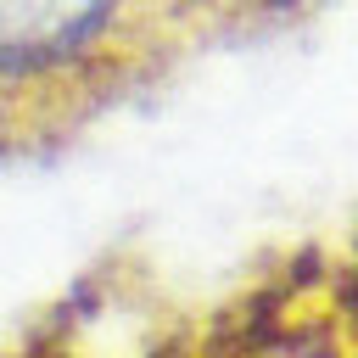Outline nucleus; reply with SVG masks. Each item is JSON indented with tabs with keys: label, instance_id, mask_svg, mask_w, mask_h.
<instances>
[{
	"label": "nucleus",
	"instance_id": "1",
	"mask_svg": "<svg viewBox=\"0 0 358 358\" xmlns=\"http://www.w3.org/2000/svg\"><path fill=\"white\" fill-rule=\"evenodd\" d=\"M6 358H358V213L257 252L207 291H173L117 257Z\"/></svg>",
	"mask_w": 358,
	"mask_h": 358
},
{
	"label": "nucleus",
	"instance_id": "2",
	"mask_svg": "<svg viewBox=\"0 0 358 358\" xmlns=\"http://www.w3.org/2000/svg\"><path fill=\"white\" fill-rule=\"evenodd\" d=\"M324 0H0V157L56 145L179 67Z\"/></svg>",
	"mask_w": 358,
	"mask_h": 358
}]
</instances>
